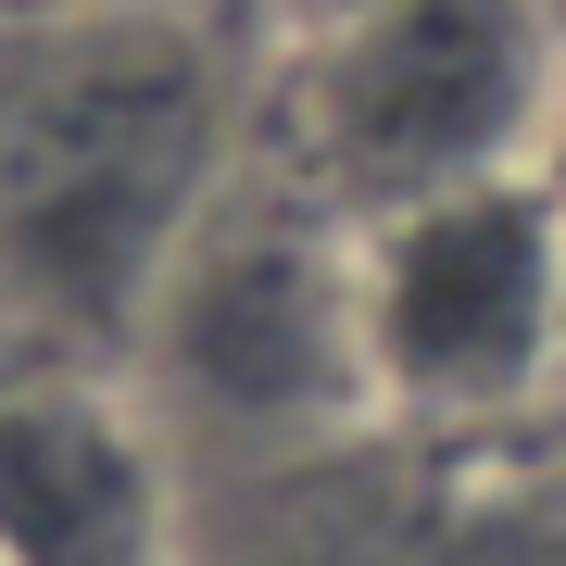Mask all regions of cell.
<instances>
[{
	"label": "cell",
	"instance_id": "1",
	"mask_svg": "<svg viewBox=\"0 0 566 566\" xmlns=\"http://www.w3.org/2000/svg\"><path fill=\"white\" fill-rule=\"evenodd\" d=\"M252 164L240 76L189 0H0V327L102 378Z\"/></svg>",
	"mask_w": 566,
	"mask_h": 566
},
{
	"label": "cell",
	"instance_id": "2",
	"mask_svg": "<svg viewBox=\"0 0 566 566\" xmlns=\"http://www.w3.org/2000/svg\"><path fill=\"white\" fill-rule=\"evenodd\" d=\"M566 114L554 0H353L290 39L264 164L340 227H390L491 177H542Z\"/></svg>",
	"mask_w": 566,
	"mask_h": 566
},
{
	"label": "cell",
	"instance_id": "3",
	"mask_svg": "<svg viewBox=\"0 0 566 566\" xmlns=\"http://www.w3.org/2000/svg\"><path fill=\"white\" fill-rule=\"evenodd\" d=\"M139 378L164 416L252 441V453H303L327 428H365L378 378H365L353 227L252 151L164 277V303L139 327Z\"/></svg>",
	"mask_w": 566,
	"mask_h": 566
},
{
	"label": "cell",
	"instance_id": "4",
	"mask_svg": "<svg viewBox=\"0 0 566 566\" xmlns=\"http://www.w3.org/2000/svg\"><path fill=\"white\" fill-rule=\"evenodd\" d=\"M365 378L403 428L528 416L566 365V202L554 177H491L390 227H353Z\"/></svg>",
	"mask_w": 566,
	"mask_h": 566
},
{
	"label": "cell",
	"instance_id": "5",
	"mask_svg": "<svg viewBox=\"0 0 566 566\" xmlns=\"http://www.w3.org/2000/svg\"><path fill=\"white\" fill-rule=\"evenodd\" d=\"M0 566H177V453L139 390L76 365L0 390Z\"/></svg>",
	"mask_w": 566,
	"mask_h": 566
},
{
	"label": "cell",
	"instance_id": "6",
	"mask_svg": "<svg viewBox=\"0 0 566 566\" xmlns=\"http://www.w3.org/2000/svg\"><path fill=\"white\" fill-rule=\"evenodd\" d=\"M13 378H39V365H25V353H13V327H0V390H13Z\"/></svg>",
	"mask_w": 566,
	"mask_h": 566
}]
</instances>
